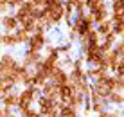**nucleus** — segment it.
<instances>
[{
    "label": "nucleus",
    "mask_w": 124,
    "mask_h": 117,
    "mask_svg": "<svg viewBox=\"0 0 124 117\" xmlns=\"http://www.w3.org/2000/svg\"><path fill=\"white\" fill-rule=\"evenodd\" d=\"M36 97H38V88H36V86H27V88L18 96V105H16V106H20V112L23 114V112L32 105V101Z\"/></svg>",
    "instance_id": "obj_1"
},
{
    "label": "nucleus",
    "mask_w": 124,
    "mask_h": 117,
    "mask_svg": "<svg viewBox=\"0 0 124 117\" xmlns=\"http://www.w3.org/2000/svg\"><path fill=\"white\" fill-rule=\"evenodd\" d=\"M47 15L52 20V24H58L63 18V15H65V7H63L61 0H49V4H47Z\"/></svg>",
    "instance_id": "obj_2"
},
{
    "label": "nucleus",
    "mask_w": 124,
    "mask_h": 117,
    "mask_svg": "<svg viewBox=\"0 0 124 117\" xmlns=\"http://www.w3.org/2000/svg\"><path fill=\"white\" fill-rule=\"evenodd\" d=\"M32 11H34V6L31 0H27V2H22L18 7V13H16V22H20V24H23V22H27L29 18H32Z\"/></svg>",
    "instance_id": "obj_3"
},
{
    "label": "nucleus",
    "mask_w": 124,
    "mask_h": 117,
    "mask_svg": "<svg viewBox=\"0 0 124 117\" xmlns=\"http://www.w3.org/2000/svg\"><path fill=\"white\" fill-rule=\"evenodd\" d=\"M38 105H40V114H43V115H56L59 114V108L54 105V101L50 97H40V101H38Z\"/></svg>",
    "instance_id": "obj_4"
},
{
    "label": "nucleus",
    "mask_w": 124,
    "mask_h": 117,
    "mask_svg": "<svg viewBox=\"0 0 124 117\" xmlns=\"http://www.w3.org/2000/svg\"><path fill=\"white\" fill-rule=\"evenodd\" d=\"M92 15H79V18L76 20V24H74V31H78L79 34H86L88 31L92 29Z\"/></svg>",
    "instance_id": "obj_5"
},
{
    "label": "nucleus",
    "mask_w": 124,
    "mask_h": 117,
    "mask_svg": "<svg viewBox=\"0 0 124 117\" xmlns=\"http://www.w3.org/2000/svg\"><path fill=\"white\" fill-rule=\"evenodd\" d=\"M45 45V36H43V31H36L32 36H29V50H36L40 52Z\"/></svg>",
    "instance_id": "obj_6"
},
{
    "label": "nucleus",
    "mask_w": 124,
    "mask_h": 117,
    "mask_svg": "<svg viewBox=\"0 0 124 117\" xmlns=\"http://www.w3.org/2000/svg\"><path fill=\"white\" fill-rule=\"evenodd\" d=\"M106 77H108V76H106ZM106 77L97 79L95 86H93V92H95L99 97H108V94L112 92V90H110V86H108V83H106Z\"/></svg>",
    "instance_id": "obj_7"
},
{
    "label": "nucleus",
    "mask_w": 124,
    "mask_h": 117,
    "mask_svg": "<svg viewBox=\"0 0 124 117\" xmlns=\"http://www.w3.org/2000/svg\"><path fill=\"white\" fill-rule=\"evenodd\" d=\"M2 25H4V29H6L7 33H13L16 29V25H18V22H16L15 16H4L2 18Z\"/></svg>",
    "instance_id": "obj_8"
},
{
    "label": "nucleus",
    "mask_w": 124,
    "mask_h": 117,
    "mask_svg": "<svg viewBox=\"0 0 124 117\" xmlns=\"http://www.w3.org/2000/svg\"><path fill=\"white\" fill-rule=\"evenodd\" d=\"M50 77H52L54 83H58V85H63V83H67V81H68V74H67V72H63L61 68H56Z\"/></svg>",
    "instance_id": "obj_9"
},
{
    "label": "nucleus",
    "mask_w": 124,
    "mask_h": 117,
    "mask_svg": "<svg viewBox=\"0 0 124 117\" xmlns=\"http://www.w3.org/2000/svg\"><path fill=\"white\" fill-rule=\"evenodd\" d=\"M0 42H2L4 45H9V47L18 45V38H16V34H11V33H6L4 36H0Z\"/></svg>",
    "instance_id": "obj_10"
},
{
    "label": "nucleus",
    "mask_w": 124,
    "mask_h": 117,
    "mask_svg": "<svg viewBox=\"0 0 124 117\" xmlns=\"http://www.w3.org/2000/svg\"><path fill=\"white\" fill-rule=\"evenodd\" d=\"M38 59H40V52H36V50H29V52L25 54L23 65H25V67H31V65H34Z\"/></svg>",
    "instance_id": "obj_11"
},
{
    "label": "nucleus",
    "mask_w": 124,
    "mask_h": 117,
    "mask_svg": "<svg viewBox=\"0 0 124 117\" xmlns=\"http://www.w3.org/2000/svg\"><path fill=\"white\" fill-rule=\"evenodd\" d=\"M92 18H93V22H97V24L106 18V7H104V4H102L101 7H97V9L92 11Z\"/></svg>",
    "instance_id": "obj_12"
},
{
    "label": "nucleus",
    "mask_w": 124,
    "mask_h": 117,
    "mask_svg": "<svg viewBox=\"0 0 124 117\" xmlns=\"http://www.w3.org/2000/svg\"><path fill=\"white\" fill-rule=\"evenodd\" d=\"M16 105H18V96H16V94H9V92H7L6 96H4V106L11 108V106H16Z\"/></svg>",
    "instance_id": "obj_13"
},
{
    "label": "nucleus",
    "mask_w": 124,
    "mask_h": 117,
    "mask_svg": "<svg viewBox=\"0 0 124 117\" xmlns=\"http://www.w3.org/2000/svg\"><path fill=\"white\" fill-rule=\"evenodd\" d=\"M88 76L93 77V79H102V77H106L108 74H106V68L99 67V68H93V70H88Z\"/></svg>",
    "instance_id": "obj_14"
},
{
    "label": "nucleus",
    "mask_w": 124,
    "mask_h": 117,
    "mask_svg": "<svg viewBox=\"0 0 124 117\" xmlns=\"http://www.w3.org/2000/svg\"><path fill=\"white\" fill-rule=\"evenodd\" d=\"M108 97H110V103H113V105H121V103H122V94H121V90H113V92H110Z\"/></svg>",
    "instance_id": "obj_15"
},
{
    "label": "nucleus",
    "mask_w": 124,
    "mask_h": 117,
    "mask_svg": "<svg viewBox=\"0 0 124 117\" xmlns=\"http://www.w3.org/2000/svg\"><path fill=\"white\" fill-rule=\"evenodd\" d=\"M112 31V22H99V29H97V33L99 34H106V33H110Z\"/></svg>",
    "instance_id": "obj_16"
},
{
    "label": "nucleus",
    "mask_w": 124,
    "mask_h": 117,
    "mask_svg": "<svg viewBox=\"0 0 124 117\" xmlns=\"http://www.w3.org/2000/svg\"><path fill=\"white\" fill-rule=\"evenodd\" d=\"M15 34H16V38H18V43H22V42H27L29 40V33L25 31V29L22 27V29H15Z\"/></svg>",
    "instance_id": "obj_17"
},
{
    "label": "nucleus",
    "mask_w": 124,
    "mask_h": 117,
    "mask_svg": "<svg viewBox=\"0 0 124 117\" xmlns=\"http://www.w3.org/2000/svg\"><path fill=\"white\" fill-rule=\"evenodd\" d=\"M102 4H104L102 0H86V7H88V9H92V11L97 9V7H101Z\"/></svg>",
    "instance_id": "obj_18"
},
{
    "label": "nucleus",
    "mask_w": 124,
    "mask_h": 117,
    "mask_svg": "<svg viewBox=\"0 0 124 117\" xmlns=\"http://www.w3.org/2000/svg\"><path fill=\"white\" fill-rule=\"evenodd\" d=\"M113 13H122V0H113Z\"/></svg>",
    "instance_id": "obj_19"
},
{
    "label": "nucleus",
    "mask_w": 124,
    "mask_h": 117,
    "mask_svg": "<svg viewBox=\"0 0 124 117\" xmlns=\"http://www.w3.org/2000/svg\"><path fill=\"white\" fill-rule=\"evenodd\" d=\"M112 24H122V13H113Z\"/></svg>",
    "instance_id": "obj_20"
},
{
    "label": "nucleus",
    "mask_w": 124,
    "mask_h": 117,
    "mask_svg": "<svg viewBox=\"0 0 124 117\" xmlns=\"http://www.w3.org/2000/svg\"><path fill=\"white\" fill-rule=\"evenodd\" d=\"M122 31H124L122 24H115V27H113V34H115V36H121Z\"/></svg>",
    "instance_id": "obj_21"
},
{
    "label": "nucleus",
    "mask_w": 124,
    "mask_h": 117,
    "mask_svg": "<svg viewBox=\"0 0 124 117\" xmlns=\"http://www.w3.org/2000/svg\"><path fill=\"white\" fill-rule=\"evenodd\" d=\"M115 52H117L119 56H122V52H124V45H122V42H119V43H117V47H115Z\"/></svg>",
    "instance_id": "obj_22"
},
{
    "label": "nucleus",
    "mask_w": 124,
    "mask_h": 117,
    "mask_svg": "<svg viewBox=\"0 0 124 117\" xmlns=\"http://www.w3.org/2000/svg\"><path fill=\"white\" fill-rule=\"evenodd\" d=\"M104 42H108V43H112V42H115V34H113V31L106 33V40H104Z\"/></svg>",
    "instance_id": "obj_23"
},
{
    "label": "nucleus",
    "mask_w": 124,
    "mask_h": 117,
    "mask_svg": "<svg viewBox=\"0 0 124 117\" xmlns=\"http://www.w3.org/2000/svg\"><path fill=\"white\" fill-rule=\"evenodd\" d=\"M93 110H95V112H101V110H102V103H101V101H93Z\"/></svg>",
    "instance_id": "obj_24"
},
{
    "label": "nucleus",
    "mask_w": 124,
    "mask_h": 117,
    "mask_svg": "<svg viewBox=\"0 0 124 117\" xmlns=\"http://www.w3.org/2000/svg\"><path fill=\"white\" fill-rule=\"evenodd\" d=\"M7 9H9V4L7 2H4V4H0V15H4Z\"/></svg>",
    "instance_id": "obj_25"
},
{
    "label": "nucleus",
    "mask_w": 124,
    "mask_h": 117,
    "mask_svg": "<svg viewBox=\"0 0 124 117\" xmlns=\"http://www.w3.org/2000/svg\"><path fill=\"white\" fill-rule=\"evenodd\" d=\"M22 2H23V0H7V4H9V6H20Z\"/></svg>",
    "instance_id": "obj_26"
},
{
    "label": "nucleus",
    "mask_w": 124,
    "mask_h": 117,
    "mask_svg": "<svg viewBox=\"0 0 124 117\" xmlns=\"http://www.w3.org/2000/svg\"><path fill=\"white\" fill-rule=\"evenodd\" d=\"M4 115H9V108H0V117H4Z\"/></svg>",
    "instance_id": "obj_27"
},
{
    "label": "nucleus",
    "mask_w": 124,
    "mask_h": 117,
    "mask_svg": "<svg viewBox=\"0 0 124 117\" xmlns=\"http://www.w3.org/2000/svg\"><path fill=\"white\" fill-rule=\"evenodd\" d=\"M81 65H83V59H76L74 61V67H81Z\"/></svg>",
    "instance_id": "obj_28"
},
{
    "label": "nucleus",
    "mask_w": 124,
    "mask_h": 117,
    "mask_svg": "<svg viewBox=\"0 0 124 117\" xmlns=\"http://www.w3.org/2000/svg\"><path fill=\"white\" fill-rule=\"evenodd\" d=\"M68 50V45H63V47H59V52H67Z\"/></svg>",
    "instance_id": "obj_29"
},
{
    "label": "nucleus",
    "mask_w": 124,
    "mask_h": 117,
    "mask_svg": "<svg viewBox=\"0 0 124 117\" xmlns=\"http://www.w3.org/2000/svg\"><path fill=\"white\" fill-rule=\"evenodd\" d=\"M0 47H2V42H0Z\"/></svg>",
    "instance_id": "obj_30"
}]
</instances>
